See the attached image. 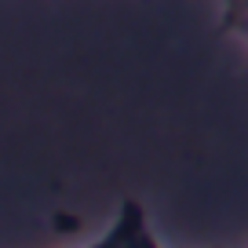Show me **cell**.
Masks as SVG:
<instances>
[{"instance_id": "obj_2", "label": "cell", "mask_w": 248, "mask_h": 248, "mask_svg": "<svg viewBox=\"0 0 248 248\" xmlns=\"http://www.w3.org/2000/svg\"><path fill=\"white\" fill-rule=\"evenodd\" d=\"M219 4H223L219 26L248 47V0H219Z\"/></svg>"}, {"instance_id": "obj_1", "label": "cell", "mask_w": 248, "mask_h": 248, "mask_svg": "<svg viewBox=\"0 0 248 248\" xmlns=\"http://www.w3.org/2000/svg\"><path fill=\"white\" fill-rule=\"evenodd\" d=\"M88 248H161V245H157V237L150 233L146 208L128 197V201H121V212H117V219L109 223V230L99 233Z\"/></svg>"}]
</instances>
